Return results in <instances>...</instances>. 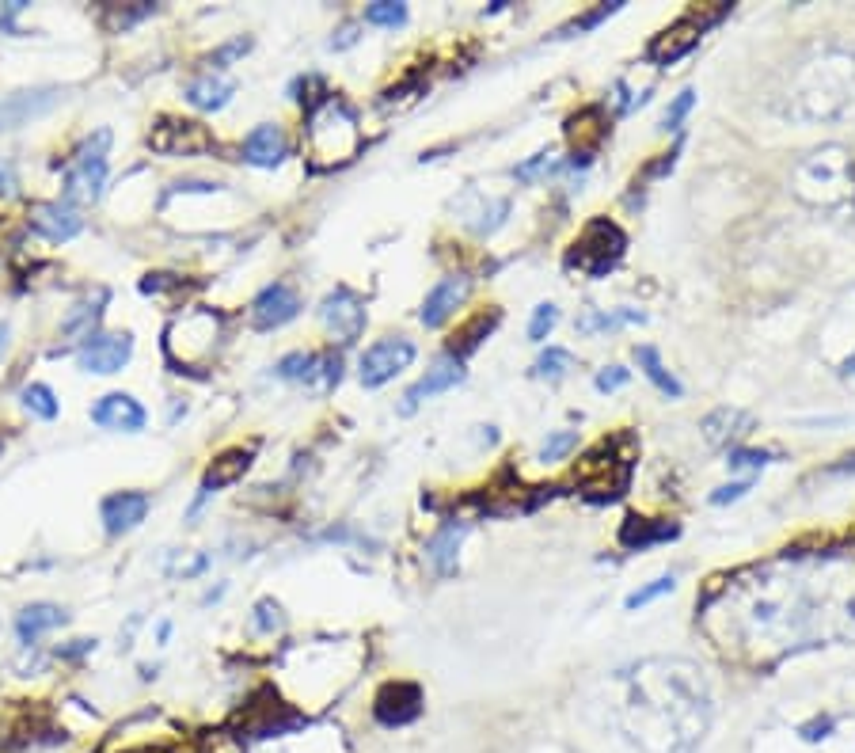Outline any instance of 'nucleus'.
<instances>
[{"label": "nucleus", "instance_id": "b1692460", "mask_svg": "<svg viewBox=\"0 0 855 753\" xmlns=\"http://www.w3.org/2000/svg\"><path fill=\"white\" fill-rule=\"evenodd\" d=\"M677 537V525H654V522H646V518H627L624 529H620V544L624 548H650V544H658V541H673Z\"/></svg>", "mask_w": 855, "mask_h": 753}, {"label": "nucleus", "instance_id": "a19ab883", "mask_svg": "<svg viewBox=\"0 0 855 753\" xmlns=\"http://www.w3.org/2000/svg\"><path fill=\"white\" fill-rule=\"evenodd\" d=\"M247 50H251V39H236V42H228V46H221V50H217V54H213V69H225L228 61L232 58H240V54H247Z\"/></svg>", "mask_w": 855, "mask_h": 753}, {"label": "nucleus", "instance_id": "49530a36", "mask_svg": "<svg viewBox=\"0 0 855 753\" xmlns=\"http://www.w3.org/2000/svg\"><path fill=\"white\" fill-rule=\"evenodd\" d=\"M88 651H95V639H73V647L57 651V655H61V658H80V655H88Z\"/></svg>", "mask_w": 855, "mask_h": 753}, {"label": "nucleus", "instance_id": "a18cd8bd", "mask_svg": "<svg viewBox=\"0 0 855 753\" xmlns=\"http://www.w3.org/2000/svg\"><path fill=\"white\" fill-rule=\"evenodd\" d=\"M16 168L8 164V160H0V198H12L16 194Z\"/></svg>", "mask_w": 855, "mask_h": 753}, {"label": "nucleus", "instance_id": "dca6fc26", "mask_svg": "<svg viewBox=\"0 0 855 753\" xmlns=\"http://www.w3.org/2000/svg\"><path fill=\"white\" fill-rule=\"evenodd\" d=\"M69 620V613L54 605V601H31V605H23L16 613V636L23 647H35L38 639L46 636V632H54Z\"/></svg>", "mask_w": 855, "mask_h": 753}, {"label": "nucleus", "instance_id": "1a4fd4ad", "mask_svg": "<svg viewBox=\"0 0 855 753\" xmlns=\"http://www.w3.org/2000/svg\"><path fill=\"white\" fill-rule=\"evenodd\" d=\"M297 312H301V297L297 290L289 286V282H274V286H266L255 301H251V324L259 331H274L289 324V320H297Z\"/></svg>", "mask_w": 855, "mask_h": 753}, {"label": "nucleus", "instance_id": "09e8293b", "mask_svg": "<svg viewBox=\"0 0 855 753\" xmlns=\"http://www.w3.org/2000/svg\"><path fill=\"white\" fill-rule=\"evenodd\" d=\"M8 335H12V328H8V324H4V320H0V354H4V350H8Z\"/></svg>", "mask_w": 855, "mask_h": 753}, {"label": "nucleus", "instance_id": "0eeeda50", "mask_svg": "<svg viewBox=\"0 0 855 753\" xmlns=\"http://www.w3.org/2000/svg\"><path fill=\"white\" fill-rule=\"evenodd\" d=\"M61 99H65L61 88H23V92L4 96L0 99V134L19 130V126H27L35 118L50 115Z\"/></svg>", "mask_w": 855, "mask_h": 753}, {"label": "nucleus", "instance_id": "f8f14e48", "mask_svg": "<svg viewBox=\"0 0 855 753\" xmlns=\"http://www.w3.org/2000/svg\"><path fill=\"white\" fill-rule=\"evenodd\" d=\"M468 293H472V278H464V274H453V278H441L430 297H426V305L418 312V320L426 324V328H441L449 316H453L464 301H468Z\"/></svg>", "mask_w": 855, "mask_h": 753}, {"label": "nucleus", "instance_id": "ddd939ff", "mask_svg": "<svg viewBox=\"0 0 855 753\" xmlns=\"http://www.w3.org/2000/svg\"><path fill=\"white\" fill-rule=\"evenodd\" d=\"M31 229L46 240H54V244H65V240L84 232V217L69 202H42L31 210Z\"/></svg>", "mask_w": 855, "mask_h": 753}, {"label": "nucleus", "instance_id": "6e6552de", "mask_svg": "<svg viewBox=\"0 0 855 753\" xmlns=\"http://www.w3.org/2000/svg\"><path fill=\"white\" fill-rule=\"evenodd\" d=\"M460 381H464V366H460L456 358H449V354H445L441 362H434V366L418 377L415 385L403 392L399 415H415V411L426 404V400H434L437 392H449V388H456Z\"/></svg>", "mask_w": 855, "mask_h": 753}, {"label": "nucleus", "instance_id": "aec40b11", "mask_svg": "<svg viewBox=\"0 0 855 753\" xmlns=\"http://www.w3.org/2000/svg\"><path fill=\"white\" fill-rule=\"evenodd\" d=\"M247 468H251V449H225V453L206 468V476H202V491H206V495H217L221 487L240 480Z\"/></svg>", "mask_w": 855, "mask_h": 753}, {"label": "nucleus", "instance_id": "de8ad7c7", "mask_svg": "<svg viewBox=\"0 0 855 753\" xmlns=\"http://www.w3.org/2000/svg\"><path fill=\"white\" fill-rule=\"evenodd\" d=\"M848 472H855V453H848L844 461H836L833 468H825V476H848Z\"/></svg>", "mask_w": 855, "mask_h": 753}, {"label": "nucleus", "instance_id": "7ed1b4c3", "mask_svg": "<svg viewBox=\"0 0 855 753\" xmlns=\"http://www.w3.org/2000/svg\"><path fill=\"white\" fill-rule=\"evenodd\" d=\"M411 362H415V343L403 339V335H392V339H380V343H373L361 354L358 377L365 388H380L388 381H396Z\"/></svg>", "mask_w": 855, "mask_h": 753}, {"label": "nucleus", "instance_id": "e433bc0d", "mask_svg": "<svg viewBox=\"0 0 855 753\" xmlns=\"http://www.w3.org/2000/svg\"><path fill=\"white\" fill-rule=\"evenodd\" d=\"M692 103H696V92H688V88H684L681 96L673 99V107L665 111V130H681V122H684V115L692 111Z\"/></svg>", "mask_w": 855, "mask_h": 753}, {"label": "nucleus", "instance_id": "9d476101", "mask_svg": "<svg viewBox=\"0 0 855 753\" xmlns=\"http://www.w3.org/2000/svg\"><path fill=\"white\" fill-rule=\"evenodd\" d=\"M92 423L103 426V430H114V434H141L145 423H149V415H145V407L137 404L130 392H107L92 407Z\"/></svg>", "mask_w": 855, "mask_h": 753}, {"label": "nucleus", "instance_id": "f03ea898", "mask_svg": "<svg viewBox=\"0 0 855 753\" xmlns=\"http://www.w3.org/2000/svg\"><path fill=\"white\" fill-rule=\"evenodd\" d=\"M726 12H730V4H719V8H715V12H707V16L692 12V16L677 20L673 27H665L662 35L646 46V58L654 61V65H673V61H681L684 54H692V50L700 46L703 31H707L711 23H719Z\"/></svg>", "mask_w": 855, "mask_h": 753}, {"label": "nucleus", "instance_id": "423d86ee", "mask_svg": "<svg viewBox=\"0 0 855 753\" xmlns=\"http://www.w3.org/2000/svg\"><path fill=\"white\" fill-rule=\"evenodd\" d=\"M320 320H323V328L331 331L342 347H346V343L361 339V331H365V305H361V297L354 290L339 286V290H331L323 297Z\"/></svg>", "mask_w": 855, "mask_h": 753}, {"label": "nucleus", "instance_id": "c9c22d12", "mask_svg": "<svg viewBox=\"0 0 855 753\" xmlns=\"http://www.w3.org/2000/svg\"><path fill=\"white\" fill-rule=\"evenodd\" d=\"M111 130H95L92 137H84V145L76 149V160H107V149H111Z\"/></svg>", "mask_w": 855, "mask_h": 753}, {"label": "nucleus", "instance_id": "f257e3e1", "mask_svg": "<svg viewBox=\"0 0 855 753\" xmlns=\"http://www.w3.org/2000/svg\"><path fill=\"white\" fill-rule=\"evenodd\" d=\"M624 248H627L624 229L612 225L608 217H597V221H589L586 229H582V236L574 240V248L567 251V267L589 274V278H601V274H608L624 259Z\"/></svg>", "mask_w": 855, "mask_h": 753}, {"label": "nucleus", "instance_id": "4c0bfd02", "mask_svg": "<svg viewBox=\"0 0 855 753\" xmlns=\"http://www.w3.org/2000/svg\"><path fill=\"white\" fill-rule=\"evenodd\" d=\"M616 8H620V4H601V8H593V12H586L582 20L567 23V27L559 31V35H574V31H589V27H597V23H601V20H608V16L616 12Z\"/></svg>", "mask_w": 855, "mask_h": 753}, {"label": "nucleus", "instance_id": "c756f323", "mask_svg": "<svg viewBox=\"0 0 855 753\" xmlns=\"http://www.w3.org/2000/svg\"><path fill=\"white\" fill-rule=\"evenodd\" d=\"M282 624H285V617H282V605H278V601L263 598L255 605V613H251V628H255V632L270 636V632H278Z\"/></svg>", "mask_w": 855, "mask_h": 753}, {"label": "nucleus", "instance_id": "c85d7f7f", "mask_svg": "<svg viewBox=\"0 0 855 753\" xmlns=\"http://www.w3.org/2000/svg\"><path fill=\"white\" fill-rule=\"evenodd\" d=\"M570 366H574V358H570L567 350H563V347H548L544 354H540V358H536L532 373H536V377H548V381H559V377H563Z\"/></svg>", "mask_w": 855, "mask_h": 753}, {"label": "nucleus", "instance_id": "c03bdc74", "mask_svg": "<svg viewBox=\"0 0 855 753\" xmlns=\"http://www.w3.org/2000/svg\"><path fill=\"white\" fill-rule=\"evenodd\" d=\"M749 487H753V483L749 480H741V483H730V487H719V491H715V495H711V502H734V499H741V495H745V491H749Z\"/></svg>", "mask_w": 855, "mask_h": 753}, {"label": "nucleus", "instance_id": "20e7f679", "mask_svg": "<svg viewBox=\"0 0 855 753\" xmlns=\"http://www.w3.org/2000/svg\"><path fill=\"white\" fill-rule=\"evenodd\" d=\"M282 381H293V385H308V388H335L342 381V358L339 354H316V350H293L285 354L278 369H274Z\"/></svg>", "mask_w": 855, "mask_h": 753}, {"label": "nucleus", "instance_id": "6ab92c4d", "mask_svg": "<svg viewBox=\"0 0 855 753\" xmlns=\"http://www.w3.org/2000/svg\"><path fill=\"white\" fill-rule=\"evenodd\" d=\"M464 533H468V525L464 522H449V525H441L434 537L426 541V560L434 563L437 575H453L456 571V552H460Z\"/></svg>", "mask_w": 855, "mask_h": 753}, {"label": "nucleus", "instance_id": "a211bd4d", "mask_svg": "<svg viewBox=\"0 0 855 753\" xmlns=\"http://www.w3.org/2000/svg\"><path fill=\"white\" fill-rule=\"evenodd\" d=\"M107 183V160H76L65 172V202H99Z\"/></svg>", "mask_w": 855, "mask_h": 753}, {"label": "nucleus", "instance_id": "4468645a", "mask_svg": "<svg viewBox=\"0 0 855 753\" xmlns=\"http://www.w3.org/2000/svg\"><path fill=\"white\" fill-rule=\"evenodd\" d=\"M149 145L156 153H168V156H190V153H202L213 145V137L206 134V126H198V122H164V126H156L149 134Z\"/></svg>", "mask_w": 855, "mask_h": 753}, {"label": "nucleus", "instance_id": "58836bf2", "mask_svg": "<svg viewBox=\"0 0 855 753\" xmlns=\"http://www.w3.org/2000/svg\"><path fill=\"white\" fill-rule=\"evenodd\" d=\"M627 377H631V373H627L624 366H608V369L597 373V381H593V385H597V392H616V388L627 385Z\"/></svg>", "mask_w": 855, "mask_h": 753}, {"label": "nucleus", "instance_id": "39448f33", "mask_svg": "<svg viewBox=\"0 0 855 753\" xmlns=\"http://www.w3.org/2000/svg\"><path fill=\"white\" fill-rule=\"evenodd\" d=\"M130 358H133V335H130V331L92 335L84 347L76 350V366L84 369V373H99V377L122 373Z\"/></svg>", "mask_w": 855, "mask_h": 753}, {"label": "nucleus", "instance_id": "37998d69", "mask_svg": "<svg viewBox=\"0 0 855 753\" xmlns=\"http://www.w3.org/2000/svg\"><path fill=\"white\" fill-rule=\"evenodd\" d=\"M206 567H209L206 556H194V560H175L168 571H171V575H183V579H190V575H202Z\"/></svg>", "mask_w": 855, "mask_h": 753}, {"label": "nucleus", "instance_id": "7c9ffc66", "mask_svg": "<svg viewBox=\"0 0 855 753\" xmlns=\"http://www.w3.org/2000/svg\"><path fill=\"white\" fill-rule=\"evenodd\" d=\"M365 23H373V27H399V23H407V8L392 4V0H380V4L365 8Z\"/></svg>", "mask_w": 855, "mask_h": 753}, {"label": "nucleus", "instance_id": "a878e982", "mask_svg": "<svg viewBox=\"0 0 855 753\" xmlns=\"http://www.w3.org/2000/svg\"><path fill=\"white\" fill-rule=\"evenodd\" d=\"M749 426H753V419H749L745 411H730V407H722V411H715V415H707L703 430H707V442L711 445H730L738 434H749Z\"/></svg>", "mask_w": 855, "mask_h": 753}, {"label": "nucleus", "instance_id": "473e14b6", "mask_svg": "<svg viewBox=\"0 0 855 753\" xmlns=\"http://www.w3.org/2000/svg\"><path fill=\"white\" fill-rule=\"evenodd\" d=\"M574 445H578V430H559V434H551L548 442L540 445V461H544V464L563 461Z\"/></svg>", "mask_w": 855, "mask_h": 753}, {"label": "nucleus", "instance_id": "bb28decb", "mask_svg": "<svg viewBox=\"0 0 855 753\" xmlns=\"http://www.w3.org/2000/svg\"><path fill=\"white\" fill-rule=\"evenodd\" d=\"M635 362H639V369L646 373V381L658 388V392L673 396V400H681V396H684L681 381H677V377H673V373H669V369L662 366L658 350H654V347H635Z\"/></svg>", "mask_w": 855, "mask_h": 753}, {"label": "nucleus", "instance_id": "4be33fe9", "mask_svg": "<svg viewBox=\"0 0 855 753\" xmlns=\"http://www.w3.org/2000/svg\"><path fill=\"white\" fill-rule=\"evenodd\" d=\"M567 137L582 149V156H589L601 141L608 137V126H605V115H601V107H586V111H578V115L567 122Z\"/></svg>", "mask_w": 855, "mask_h": 753}, {"label": "nucleus", "instance_id": "9b49d317", "mask_svg": "<svg viewBox=\"0 0 855 753\" xmlns=\"http://www.w3.org/2000/svg\"><path fill=\"white\" fill-rule=\"evenodd\" d=\"M149 495L145 491H114L103 499L99 506V518H103V529L111 533V537H122V533H130L137 525L149 518Z\"/></svg>", "mask_w": 855, "mask_h": 753}, {"label": "nucleus", "instance_id": "72a5a7b5", "mask_svg": "<svg viewBox=\"0 0 855 753\" xmlns=\"http://www.w3.org/2000/svg\"><path fill=\"white\" fill-rule=\"evenodd\" d=\"M559 324V309L555 305H536V312H532V320H529V339L532 343H544L551 335V328Z\"/></svg>", "mask_w": 855, "mask_h": 753}, {"label": "nucleus", "instance_id": "ea45409f", "mask_svg": "<svg viewBox=\"0 0 855 753\" xmlns=\"http://www.w3.org/2000/svg\"><path fill=\"white\" fill-rule=\"evenodd\" d=\"M745 464L764 468V464H772V453H757V449H730V468H745Z\"/></svg>", "mask_w": 855, "mask_h": 753}, {"label": "nucleus", "instance_id": "5701e85b", "mask_svg": "<svg viewBox=\"0 0 855 753\" xmlns=\"http://www.w3.org/2000/svg\"><path fill=\"white\" fill-rule=\"evenodd\" d=\"M498 320H502V316H498V312H479V316H472V320H468V324H464V328L456 331L453 335V347H449V358H456V362H460V358H468V354H472L475 347H479V343H483V339H487V335H491L494 328H498Z\"/></svg>", "mask_w": 855, "mask_h": 753}, {"label": "nucleus", "instance_id": "2eb2a0df", "mask_svg": "<svg viewBox=\"0 0 855 753\" xmlns=\"http://www.w3.org/2000/svg\"><path fill=\"white\" fill-rule=\"evenodd\" d=\"M373 712H377L380 723L403 727V723H411L422 712V693H418V685H411V681H392V685H384L377 693Z\"/></svg>", "mask_w": 855, "mask_h": 753}, {"label": "nucleus", "instance_id": "cd10ccee", "mask_svg": "<svg viewBox=\"0 0 855 753\" xmlns=\"http://www.w3.org/2000/svg\"><path fill=\"white\" fill-rule=\"evenodd\" d=\"M19 400H23V407L31 411V415H38V419H57V396H54V388L50 385H27L23 392H19Z\"/></svg>", "mask_w": 855, "mask_h": 753}, {"label": "nucleus", "instance_id": "f704fd0d", "mask_svg": "<svg viewBox=\"0 0 855 753\" xmlns=\"http://www.w3.org/2000/svg\"><path fill=\"white\" fill-rule=\"evenodd\" d=\"M673 575H665V579H654L650 586H643V590H635V594H627V609H643V605H650V601H658L662 594H673Z\"/></svg>", "mask_w": 855, "mask_h": 753}, {"label": "nucleus", "instance_id": "2f4dec72", "mask_svg": "<svg viewBox=\"0 0 855 753\" xmlns=\"http://www.w3.org/2000/svg\"><path fill=\"white\" fill-rule=\"evenodd\" d=\"M95 324H99V309H95V305H92V309H88V305H76V309L65 316L61 331H65V335H84V343H88V339H92Z\"/></svg>", "mask_w": 855, "mask_h": 753}, {"label": "nucleus", "instance_id": "f3484780", "mask_svg": "<svg viewBox=\"0 0 855 753\" xmlns=\"http://www.w3.org/2000/svg\"><path fill=\"white\" fill-rule=\"evenodd\" d=\"M285 153H289V141H285L282 126H274V122H263L244 137V160L251 168H278Z\"/></svg>", "mask_w": 855, "mask_h": 753}, {"label": "nucleus", "instance_id": "393cba45", "mask_svg": "<svg viewBox=\"0 0 855 753\" xmlns=\"http://www.w3.org/2000/svg\"><path fill=\"white\" fill-rule=\"evenodd\" d=\"M646 312L639 309H589L582 320H578V335H597V331H616V328H631V324H643Z\"/></svg>", "mask_w": 855, "mask_h": 753}, {"label": "nucleus", "instance_id": "79ce46f5", "mask_svg": "<svg viewBox=\"0 0 855 753\" xmlns=\"http://www.w3.org/2000/svg\"><path fill=\"white\" fill-rule=\"evenodd\" d=\"M544 168H559V164H555V160H551L548 153H540V156H532L529 164H521V168H513V175H517L521 183H529L532 175H536V172H544Z\"/></svg>", "mask_w": 855, "mask_h": 753}, {"label": "nucleus", "instance_id": "412c9836", "mask_svg": "<svg viewBox=\"0 0 855 753\" xmlns=\"http://www.w3.org/2000/svg\"><path fill=\"white\" fill-rule=\"evenodd\" d=\"M232 92H236L232 80L217 77V73H202V77H194L187 84V103L198 107V111H221L232 99Z\"/></svg>", "mask_w": 855, "mask_h": 753}]
</instances>
